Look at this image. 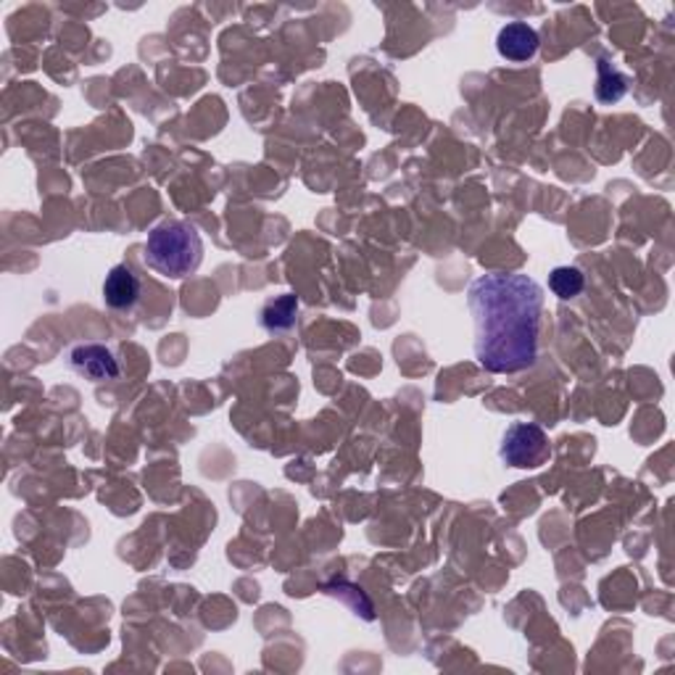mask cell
<instances>
[{
  "label": "cell",
  "mask_w": 675,
  "mask_h": 675,
  "mask_svg": "<svg viewBox=\"0 0 675 675\" xmlns=\"http://www.w3.org/2000/svg\"><path fill=\"white\" fill-rule=\"evenodd\" d=\"M143 296L141 277L128 264H117L104 280V301L111 312H132Z\"/></svg>",
  "instance_id": "5b68a950"
},
{
  "label": "cell",
  "mask_w": 675,
  "mask_h": 675,
  "mask_svg": "<svg viewBox=\"0 0 675 675\" xmlns=\"http://www.w3.org/2000/svg\"><path fill=\"white\" fill-rule=\"evenodd\" d=\"M67 364L69 370L77 372L80 377H85V381L91 383L117 381V377L122 375V364H119L111 346L98 343V340L74 343L72 349L67 351Z\"/></svg>",
  "instance_id": "277c9868"
},
{
  "label": "cell",
  "mask_w": 675,
  "mask_h": 675,
  "mask_svg": "<svg viewBox=\"0 0 675 675\" xmlns=\"http://www.w3.org/2000/svg\"><path fill=\"white\" fill-rule=\"evenodd\" d=\"M541 37L528 22H509L498 29L496 50L502 59L513 61V64H526L539 53Z\"/></svg>",
  "instance_id": "8992f818"
},
{
  "label": "cell",
  "mask_w": 675,
  "mask_h": 675,
  "mask_svg": "<svg viewBox=\"0 0 675 675\" xmlns=\"http://www.w3.org/2000/svg\"><path fill=\"white\" fill-rule=\"evenodd\" d=\"M552 454L549 446V435L544 427L535 422H513L502 435V446H498V457L504 465L517 467V470H528V467H541Z\"/></svg>",
  "instance_id": "3957f363"
},
{
  "label": "cell",
  "mask_w": 675,
  "mask_h": 675,
  "mask_svg": "<svg viewBox=\"0 0 675 675\" xmlns=\"http://www.w3.org/2000/svg\"><path fill=\"white\" fill-rule=\"evenodd\" d=\"M296 320H299V299L293 293L275 296L258 309V325L267 333H275V336L293 330Z\"/></svg>",
  "instance_id": "52a82bcc"
},
{
  "label": "cell",
  "mask_w": 675,
  "mask_h": 675,
  "mask_svg": "<svg viewBox=\"0 0 675 675\" xmlns=\"http://www.w3.org/2000/svg\"><path fill=\"white\" fill-rule=\"evenodd\" d=\"M586 288V275L578 267H557L549 275V290H552L557 299L570 301L576 296L583 293Z\"/></svg>",
  "instance_id": "9c48e42d"
},
{
  "label": "cell",
  "mask_w": 675,
  "mask_h": 675,
  "mask_svg": "<svg viewBox=\"0 0 675 675\" xmlns=\"http://www.w3.org/2000/svg\"><path fill=\"white\" fill-rule=\"evenodd\" d=\"M475 322V359L496 375H515L539 359L544 288L528 275L491 273L467 290Z\"/></svg>",
  "instance_id": "6da1fadb"
},
{
  "label": "cell",
  "mask_w": 675,
  "mask_h": 675,
  "mask_svg": "<svg viewBox=\"0 0 675 675\" xmlns=\"http://www.w3.org/2000/svg\"><path fill=\"white\" fill-rule=\"evenodd\" d=\"M204 262V241L191 222H164L145 238V264L169 280L191 277Z\"/></svg>",
  "instance_id": "7a4b0ae2"
},
{
  "label": "cell",
  "mask_w": 675,
  "mask_h": 675,
  "mask_svg": "<svg viewBox=\"0 0 675 675\" xmlns=\"http://www.w3.org/2000/svg\"><path fill=\"white\" fill-rule=\"evenodd\" d=\"M628 77L620 72L610 59H599L596 61V85H594V96L599 104L612 106L617 100H623L628 96Z\"/></svg>",
  "instance_id": "ba28073f"
}]
</instances>
